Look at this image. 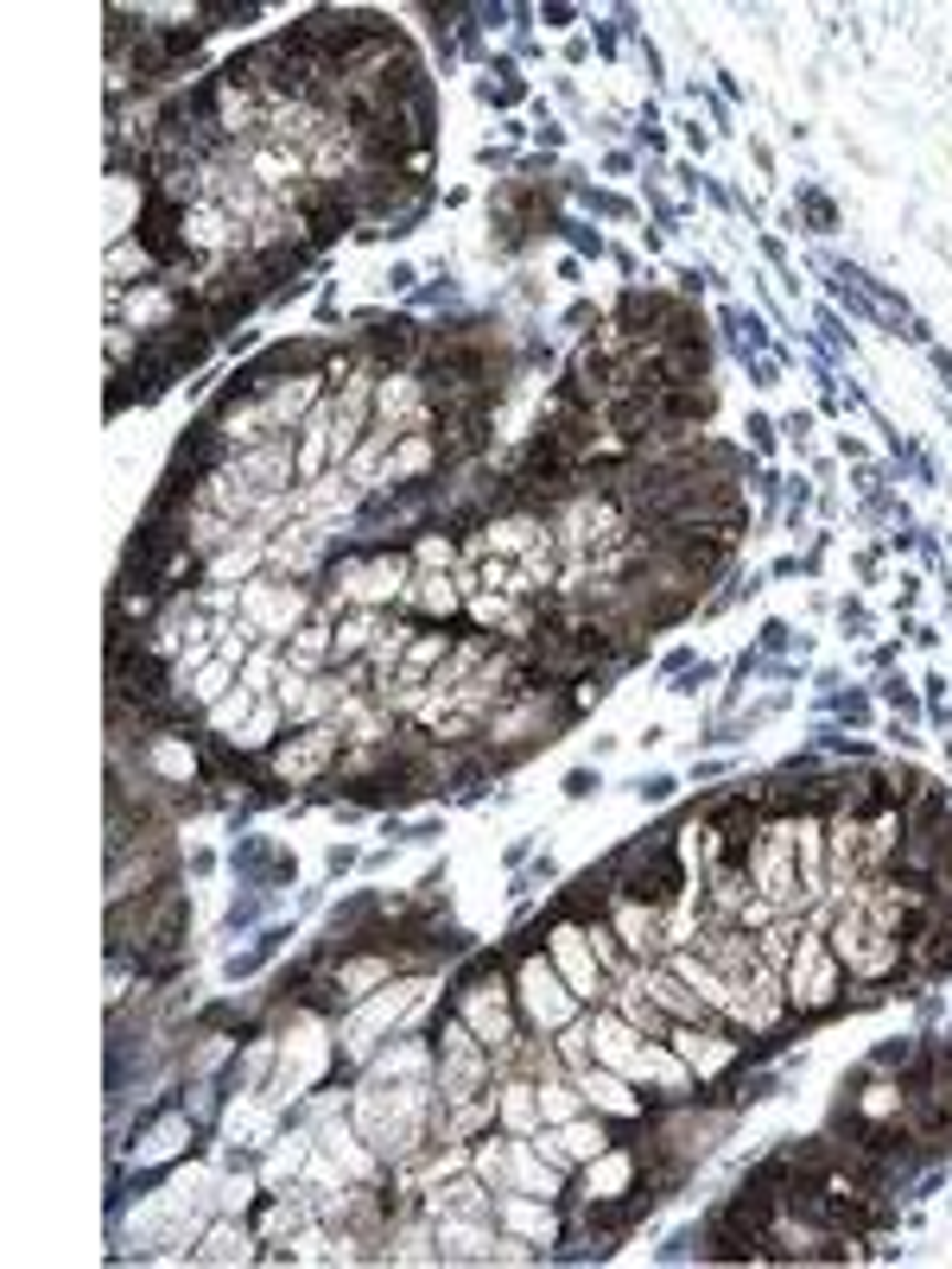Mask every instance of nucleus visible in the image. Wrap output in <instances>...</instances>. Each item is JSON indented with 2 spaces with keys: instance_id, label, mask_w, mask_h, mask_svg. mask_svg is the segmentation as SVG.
<instances>
[{
  "instance_id": "f8f14e48",
  "label": "nucleus",
  "mask_w": 952,
  "mask_h": 1269,
  "mask_svg": "<svg viewBox=\"0 0 952 1269\" xmlns=\"http://www.w3.org/2000/svg\"><path fill=\"white\" fill-rule=\"evenodd\" d=\"M204 1257H210V1263H229V1257H248V1244H235V1231L223 1225V1231L210 1238V1250H204Z\"/></svg>"
},
{
  "instance_id": "f03ea898",
  "label": "nucleus",
  "mask_w": 952,
  "mask_h": 1269,
  "mask_svg": "<svg viewBox=\"0 0 952 1269\" xmlns=\"http://www.w3.org/2000/svg\"><path fill=\"white\" fill-rule=\"evenodd\" d=\"M794 857H800V825H774L756 851V883L769 902H794Z\"/></svg>"
},
{
  "instance_id": "f257e3e1",
  "label": "nucleus",
  "mask_w": 952,
  "mask_h": 1269,
  "mask_svg": "<svg viewBox=\"0 0 952 1269\" xmlns=\"http://www.w3.org/2000/svg\"><path fill=\"white\" fill-rule=\"evenodd\" d=\"M832 990H838V952L820 946V939H800L794 964H788V996L813 1010V1003H825Z\"/></svg>"
},
{
  "instance_id": "4468645a",
  "label": "nucleus",
  "mask_w": 952,
  "mask_h": 1269,
  "mask_svg": "<svg viewBox=\"0 0 952 1269\" xmlns=\"http://www.w3.org/2000/svg\"><path fill=\"white\" fill-rule=\"evenodd\" d=\"M242 711H248V692H235V699H229V705H223V711H216V724H235V717H242Z\"/></svg>"
},
{
  "instance_id": "6e6552de",
  "label": "nucleus",
  "mask_w": 952,
  "mask_h": 1269,
  "mask_svg": "<svg viewBox=\"0 0 952 1269\" xmlns=\"http://www.w3.org/2000/svg\"><path fill=\"white\" fill-rule=\"evenodd\" d=\"M387 971H394L387 959H350V964H343V978H336V990H343V996H368Z\"/></svg>"
},
{
  "instance_id": "9b49d317",
  "label": "nucleus",
  "mask_w": 952,
  "mask_h": 1269,
  "mask_svg": "<svg viewBox=\"0 0 952 1269\" xmlns=\"http://www.w3.org/2000/svg\"><path fill=\"white\" fill-rule=\"evenodd\" d=\"M541 1111H546V1117H578V1098H571V1086H559V1079H541Z\"/></svg>"
},
{
  "instance_id": "0eeeda50",
  "label": "nucleus",
  "mask_w": 952,
  "mask_h": 1269,
  "mask_svg": "<svg viewBox=\"0 0 952 1269\" xmlns=\"http://www.w3.org/2000/svg\"><path fill=\"white\" fill-rule=\"evenodd\" d=\"M673 1041H680V1054H686V1060H693L698 1073H712V1066H724V1060H730V1041H718V1035H705V1041H698V1035H686V1028H673Z\"/></svg>"
},
{
  "instance_id": "423d86ee",
  "label": "nucleus",
  "mask_w": 952,
  "mask_h": 1269,
  "mask_svg": "<svg viewBox=\"0 0 952 1269\" xmlns=\"http://www.w3.org/2000/svg\"><path fill=\"white\" fill-rule=\"evenodd\" d=\"M559 964L571 971V984H578V996H603V978H591V959H585V946H578V934H559Z\"/></svg>"
},
{
  "instance_id": "7ed1b4c3",
  "label": "nucleus",
  "mask_w": 952,
  "mask_h": 1269,
  "mask_svg": "<svg viewBox=\"0 0 952 1269\" xmlns=\"http://www.w3.org/2000/svg\"><path fill=\"white\" fill-rule=\"evenodd\" d=\"M559 990H566V984H559V978H553L541 959L521 964V1015H527L534 1028H559V1022H566L571 1003L559 996Z\"/></svg>"
},
{
  "instance_id": "20e7f679",
  "label": "nucleus",
  "mask_w": 952,
  "mask_h": 1269,
  "mask_svg": "<svg viewBox=\"0 0 952 1269\" xmlns=\"http://www.w3.org/2000/svg\"><path fill=\"white\" fill-rule=\"evenodd\" d=\"M286 470H292V445H286V438H280V445H267V451H248V457H242V477L260 482V489H274Z\"/></svg>"
},
{
  "instance_id": "1a4fd4ad",
  "label": "nucleus",
  "mask_w": 952,
  "mask_h": 1269,
  "mask_svg": "<svg viewBox=\"0 0 952 1269\" xmlns=\"http://www.w3.org/2000/svg\"><path fill=\"white\" fill-rule=\"evenodd\" d=\"M585 1091H591V1105H603V1111H617V1117H635L642 1105L629 1098V1091L610 1079V1073H585Z\"/></svg>"
},
{
  "instance_id": "9d476101",
  "label": "nucleus",
  "mask_w": 952,
  "mask_h": 1269,
  "mask_svg": "<svg viewBox=\"0 0 952 1269\" xmlns=\"http://www.w3.org/2000/svg\"><path fill=\"white\" fill-rule=\"evenodd\" d=\"M368 641H375V616H350V622L336 629V641H331V648H336V654H362Z\"/></svg>"
},
{
  "instance_id": "ddd939ff",
  "label": "nucleus",
  "mask_w": 952,
  "mask_h": 1269,
  "mask_svg": "<svg viewBox=\"0 0 952 1269\" xmlns=\"http://www.w3.org/2000/svg\"><path fill=\"white\" fill-rule=\"evenodd\" d=\"M318 654H324V629H306L299 634V667H318Z\"/></svg>"
},
{
  "instance_id": "39448f33",
  "label": "nucleus",
  "mask_w": 952,
  "mask_h": 1269,
  "mask_svg": "<svg viewBox=\"0 0 952 1269\" xmlns=\"http://www.w3.org/2000/svg\"><path fill=\"white\" fill-rule=\"evenodd\" d=\"M324 756H331V731H311L306 743L280 749V775H311V768H318Z\"/></svg>"
}]
</instances>
